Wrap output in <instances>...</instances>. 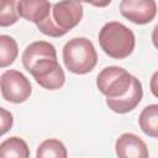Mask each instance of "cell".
<instances>
[{
    "label": "cell",
    "instance_id": "obj_4",
    "mask_svg": "<svg viewBox=\"0 0 158 158\" xmlns=\"http://www.w3.org/2000/svg\"><path fill=\"white\" fill-rule=\"evenodd\" d=\"M99 43L101 49L114 59L128 57L136 44L135 33L123 23L111 21L105 23L99 32Z\"/></svg>",
    "mask_w": 158,
    "mask_h": 158
},
{
    "label": "cell",
    "instance_id": "obj_13",
    "mask_svg": "<svg viewBox=\"0 0 158 158\" xmlns=\"http://www.w3.org/2000/svg\"><path fill=\"white\" fill-rule=\"evenodd\" d=\"M19 54L16 41L9 35L0 36V67L5 68L12 64Z\"/></svg>",
    "mask_w": 158,
    "mask_h": 158
},
{
    "label": "cell",
    "instance_id": "obj_11",
    "mask_svg": "<svg viewBox=\"0 0 158 158\" xmlns=\"http://www.w3.org/2000/svg\"><path fill=\"white\" fill-rule=\"evenodd\" d=\"M138 123L144 135L158 138V104L146 106L139 114Z\"/></svg>",
    "mask_w": 158,
    "mask_h": 158
},
{
    "label": "cell",
    "instance_id": "obj_18",
    "mask_svg": "<svg viewBox=\"0 0 158 158\" xmlns=\"http://www.w3.org/2000/svg\"><path fill=\"white\" fill-rule=\"evenodd\" d=\"M152 42H153L154 47L158 49V25H156V27L152 31Z\"/></svg>",
    "mask_w": 158,
    "mask_h": 158
},
{
    "label": "cell",
    "instance_id": "obj_8",
    "mask_svg": "<svg viewBox=\"0 0 158 158\" xmlns=\"http://www.w3.org/2000/svg\"><path fill=\"white\" fill-rule=\"evenodd\" d=\"M116 154L121 158H147L149 156L146 143L135 133H122L115 143Z\"/></svg>",
    "mask_w": 158,
    "mask_h": 158
},
{
    "label": "cell",
    "instance_id": "obj_15",
    "mask_svg": "<svg viewBox=\"0 0 158 158\" xmlns=\"http://www.w3.org/2000/svg\"><path fill=\"white\" fill-rule=\"evenodd\" d=\"M0 112H1V135H5L12 127L14 118H12L11 112L6 111L4 107L0 109Z\"/></svg>",
    "mask_w": 158,
    "mask_h": 158
},
{
    "label": "cell",
    "instance_id": "obj_16",
    "mask_svg": "<svg viewBox=\"0 0 158 158\" xmlns=\"http://www.w3.org/2000/svg\"><path fill=\"white\" fill-rule=\"evenodd\" d=\"M149 89H151V93L158 98V70L153 73L152 78H151V81H149Z\"/></svg>",
    "mask_w": 158,
    "mask_h": 158
},
{
    "label": "cell",
    "instance_id": "obj_12",
    "mask_svg": "<svg viewBox=\"0 0 158 158\" xmlns=\"http://www.w3.org/2000/svg\"><path fill=\"white\" fill-rule=\"evenodd\" d=\"M68 152L63 142L56 138H49L43 141L36 152L37 158H67Z\"/></svg>",
    "mask_w": 158,
    "mask_h": 158
},
{
    "label": "cell",
    "instance_id": "obj_3",
    "mask_svg": "<svg viewBox=\"0 0 158 158\" xmlns=\"http://www.w3.org/2000/svg\"><path fill=\"white\" fill-rule=\"evenodd\" d=\"M83 14L79 0H62L53 4L48 16L36 26L46 36L62 37L81 21Z\"/></svg>",
    "mask_w": 158,
    "mask_h": 158
},
{
    "label": "cell",
    "instance_id": "obj_9",
    "mask_svg": "<svg viewBox=\"0 0 158 158\" xmlns=\"http://www.w3.org/2000/svg\"><path fill=\"white\" fill-rule=\"evenodd\" d=\"M51 9L52 5L49 0H19L17 2L20 17L36 25L48 16Z\"/></svg>",
    "mask_w": 158,
    "mask_h": 158
},
{
    "label": "cell",
    "instance_id": "obj_10",
    "mask_svg": "<svg viewBox=\"0 0 158 158\" xmlns=\"http://www.w3.org/2000/svg\"><path fill=\"white\" fill-rule=\"evenodd\" d=\"M1 158H28L30 149L27 143L20 137H10L0 144Z\"/></svg>",
    "mask_w": 158,
    "mask_h": 158
},
{
    "label": "cell",
    "instance_id": "obj_1",
    "mask_svg": "<svg viewBox=\"0 0 158 158\" xmlns=\"http://www.w3.org/2000/svg\"><path fill=\"white\" fill-rule=\"evenodd\" d=\"M99 91L106 96V105L116 114L136 109L143 98L141 81L126 69L116 65L104 68L96 78Z\"/></svg>",
    "mask_w": 158,
    "mask_h": 158
},
{
    "label": "cell",
    "instance_id": "obj_14",
    "mask_svg": "<svg viewBox=\"0 0 158 158\" xmlns=\"http://www.w3.org/2000/svg\"><path fill=\"white\" fill-rule=\"evenodd\" d=\"M20 15L16 7V0H2L1 2V15H0V26L6 27L17 22Z\"/></svg>",
    "mask_w": 158,
    "mask_h": 158
},
{
    "label": "cell",
    "instance_id": "obj_5",
    "mask_svg": "<svg viewBox=\"0 0 158 158\" xmlns=\"http://www.w3.org/2000/svg\"><path fill=\"white\" fill-rule=\"evenodd\" d=\"M62 57L65 68L74 74H86L98 63L96 49L93 42L85 37L69 40L63 47Z\"/></svg>",
    "mask_w": 158,
    "mask_h": 158
},
{
    "label": "cell",
    "instance_id": "obj_2",
    "mask_svg": "<svg viewBox=\"0 0 158 158\" xmlns=\"http://www.w3.org/2000/svg\"><path fill=\"white\" fill-rule=\"evenodd\" d=\"M25 69L35 78L37 84L47 90H57L64 85L65 74L57 59L56 47L47 41L30 43L22 56Z\"/></svg>",
    "mask_w": 158,
    "mask_h": 158
},
{
    "label": "cell",
    "instance_id": "obj_17",
    "mask_svg": "<svg viewBox=\"0 0 158 158\" xmlns=\"http://www.w3.org/2000/svg\"><path fill=\"white\" fill-rule=\"evenodd\" d=\"M80 2H88L93 6H96V7H106L107 5H110V2L112 0H79Z\"/></svg>",
    "mask_w": 158,
    "mask_h": 158
},
{
    "label": "cell",
    "instance_id": "obj_7",
    "mask_svg": "<svg viewBox=\"0 0 158 158\" xmlns=\"http://www.w3.org/2000/svg\"><path fill=\"white\" fill-rule=\"evenodd\" d=\"M120 12L136 25H146L156 17L157 4L154 0H121Z\"/></svg>",
    "mask_w": 158,
    "mask_h": 158
},
{
    "label": "cell",
    "instance_id": "obj_6",
    "mask_svg": "<svg viewBox=\"0 0 158 158\" xmlns=\"http://www.w3.org/2000/svg\"><path fill=\"white\" fill-rule=\"evenodd\" d=\"M1 95L2 98L12 104L25 102L31 93L32 86L30 80L19 70H6L1 74Z\"/></svg>",
    "mask_w": 158,
    "mask_h": 158
}]
</instances>
